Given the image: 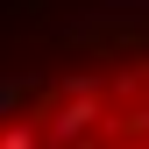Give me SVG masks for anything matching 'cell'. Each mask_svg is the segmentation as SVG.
Segmentation results:
<instances>
[{
  "instance_id": "6da1fadb",
  "label": "cell",
  "mask_w": 149,
  "mask_h": 149,
  "mask_svg": "<svg viewBox=\"0 0 149 149\" xmlns=\"http://www.w3.org/2000/svg\"><path fill=\"white\" fill-rule=\"evenodd\" d=\"M92 121H100V92H57V100H50V114L36 121V128H43V142L78 149V142L92 135Z\"/></svg>"
},
{
  "instance_id": "7a4b0ae2",
  "label": "cell",
  "mask_w": 149,
  "mask_h": 149,
  "mask_svg": "<svg viewBox=\"0 0 149 149\" xmlns=\"http://www.w3.org/2000/svg\"><path fill=\"white\" fill-rule=\"evenodd\" d=\"M0 149H43V128L36 121H7L0 128Z\"/></svg>"
},
{
  "instance_id": "3957f363",
  "label": "cell",
  "mask_w": 149,
  "mask_h": 149,
  "mask_svg": "<svg viewBox=\"0 0 149 149\" xmlns=\"http://www.w3.org/2000/svg\"><path fill=\"white\" fill-rule=\"evenodd\" d=\"M14 100H22V85H14V78H0V114H7Z\"/></svg>"
},
{
  "instance_id": "277c9868",
  "label": "cell",
  "mask_w": 149,
  "mask_h": 149,
  "mask_svg": "<svg viewBox=\"0 0 149 149\" xmlns=\"http://www.w3.org/2000/svg\"><path fill=\"white\" fill-rule=\"evenodd\" d=\"M128 149H149V142H128Z\"/></svg>"
},
{
  "instance_id": "5b68a950",
  "label": "cell",
  "mask_w": 149,
  "mask_h": 149,
  "mask_svg": "<svg viewBox=\"0 0 149 149\" xmlns=\"http://www.w3.org/2000/svg\"><path fill=\"white\" fill-rule=\"evenodd\" d=\"M142 107H149V100H142Z\"/></svg>"
}]
</instances>
